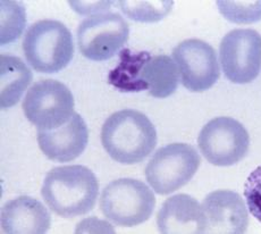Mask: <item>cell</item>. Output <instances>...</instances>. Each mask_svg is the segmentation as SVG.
<instances>
[{
  "mask_svg": "<svg viewBox=\"0 0 261 234\" xmlns=\"http://www.w3.org/2000/svg\"><path fill=\"white\" fill-rule=\"evenodd\" d=\"M98 195V178L83 165L53 168L41 188V196L50 211L64 218L82 216L92 211Z\"/></svg>",
  "mask_w": 261,
  "mask_h": 234,
  "instance_id": "6da1fadb",
  "label": "cell"
},
{
  "mask_svg": "<svg viewBox=\"0 0 261 234\" xmlns=\"http://www.w3.org/2000/svg\"><path fill=\"white\" fill-rule=\"evenodd\" d=\"M101 144L109 157L123 165L143 162L157 146V131L143 113L122 109L110 115L101 127Z\"/></svg>",
  "mask_w": 261,
  "mask_h": 234,
  "instance_id": "7a4b0ae2",
  "label": "cell"
},
{
  "mask_svg": "<svg viewBox=\"0 0 261 234\" xmlns=\"http://www.w3.org/2000/svg\"><path fill=\"white\" fill-rule=\"evenodd\" d=\"M23 51L34 71L51 74L66 67L74 56V41L67 27L55 19L30 25L23 39Z\"/></svg>",
  "mask_w": 261,
  "mask_h": 234,
  "instance_id": "3957f363",
  "label": "cell"
},
{
  "mask_svg": "<svg viewBox=\"0 0 261 234\" xmlns=\"http://www.w3.org/2000/svg\"><path fill=\"white\" fill-rule=\"evenodd\" d=\"M155 198L151 188L137 178L112 181L101 192L100 208L103 216L118 226L133 227L152 216Z\"/></svg>",
  "mask_w": 261,
  "mask_h": 234,
  "instance_id": "277c9868",
  "label": "cell"
},
{
  "mask_svg": "<svg viewBox=\"0 0 261 234\" xmlns=\"http://www.w3.org/2000/svg\"><path fill=\"white\" fill-rule=\"evenodd\" d=\"M200 164L201 158L193 146L170 143L153 153L145 167V178L153 192L167 196L187 186Z\"/></svg>",
  "mask_w": 261,
  "mask_h": 234,
  "instance_id": "5b68a950",
  "label": "cell"
},
{
  "mask_svg": "<svg viewBox=\"0 0 261 234\" xmlns=\"http://www.w3.org/2000/svg\"><path fill=\"white\" fill-rule=\"evenodd\" d=\"M71 90L56 80H41L29 89L23 99L25 117L37 130L51 131L63 126L74 115Z\"/></svg>",
  "mask_w": 261,
  "mask_h": 234,
  "instance_id": "8992f818",
  "label": "cell"
},
{
  "mask_svg": "<svg viewBox=\"0 0 261 234\" xmlns=\"http://www.w3.org/2000/svg\"><path fill=\"white\" fill-rule=\"evenodd\" d=\"M198 147L212 165L233 166L249 152L250 136L243 124L233 117H215L200 131Z\"/></svg>",
  "mask_w": 261,
  "mask_h": 234,
  "instance_id": "52a82bcc",
  "label": "cell"
},
{
  "mask_svg": "<svg viewBox=\"0 0 261 234\" xmlns=\"http://www.w3.org/2000/svg\"><path fill=\"white\" fill-rule=\"evenodd\" d=\"M79 49L85 58L103 62L113 58L129 37V28L118 13L93 14L77 28Z\"/></svg>",
  "mask_w": 261,
  "mask_h": 234,
  "instance_id": "ba28073f",
  "label": "cell"
},
{
  "mask_svg": "<svg viewBox=\"0 0 261 234\" xmlns=\"http://www.w3.org/2000/svg\"><path fill=\"white\" fill-rule=\"evenodd\" d=\"M219 63L230 82L248 84L261 71V34L252 29H237L219 44Z\"/></svg>",
  "mask_w": 261,
  "mask_h": 234,
  "instance_id": "9c48e42d",
  "label": "cell"
},
{
  "mask_svg": "<svg viewBox=\"0 0 261 234\" xmlns=\"http://www.w3.org/2000/svg\"><path fill=\"white\" fill-rule=\"evenodd\" d=\"M180 83L191 92L213 88L220 76L217 53L212 44L200 39H188L173 49Z\"/></svg>",
  "mask_w": 261,
  "mask_h": 234,
  "instance_id": "30bf717a",
  "label": "cell"
},
{
  "mask_svg": "<svg viewBox=\"0 0 261 234\" xmlns=\"http://www.w3.org/2000/svg\"><path fill=\"white\" fill-rule=\"evenodd\" d=\"M209 234H243L248 231L247 202L233 190H216L202 201Z\"/></svg>",
  "mask_w": 261,
  "mask_h": 234,
  "instance_id": "8fae6325",
  "label": "cell"
},
{
  "mask_svg": "<svg viewBox=\"0 0 261 234\" xmlns=\"http://www.w3.org/2000/svg\"><path fill=\"white\" fill-rule=\"evenodd\" d=\"M37 140L40 150L50 161L67 163L84 152L89 143V130L83 117L74 113L65 125L56 130H38Z\"/></svg>",
  "mask_w": 261,
  "mask_h": 234,
  "instance_id": "7c38bea8",
  "label": "cell"
},
{
  "mask_svg": "<svg viewBox=\"0 0 261 234\" xmlns=\"http://www.w3.org/2000/svg\"><path fill=\"white\" fill-rule=\"evenodd\" d=\"M157 226L163 234H204L208 222L201 203L179 193L163 202L157 214Z\"/></svg>",
  "mask_w": 261,
  "mask_h": 234,
  "instance_id": "4fadbf2b",
  "label": "cell"
},
{
  "mask_svg": "<svg viewBox=\"0 0 261 234\" xmlns=\"http://www.w3.org/2000/svg\"><path fill=\"white\" fill-rule=\"evenodd\" d=\"M51 225V215L38 199L21 196L2 207V232L7 234H44Z\"/></svg>",
  "mask_w": 261,
  "mask_h": 234,
  "instance_id": "5bb4252c",
  "label": "cell"
},
{
  "mask_svg": "<svg viewBox=\"0 0 261 234\" xmlns=\"http://www.w3.org/2000/svg\"><path fill=\"white\" fill-rule=\"evenodd\" d=\"M142 81L150 96L165 99L177 90L179 73L176 63L167 55L151 56L142 69Z\"/></svg>",
  "mask_w": 261,
  "mask_h": 234,
  "instance_id": "9a60e30c",
  "label": "cell"
},
{
  "mask_svg": "<svg viewBox=\"0 0 261 234\" xmlns=\"http://www.w3.org/2000/svg\"><path fill=\"white\" fill-rule=\"evenodd\" d=\"M0 67H2L0 106L2 109H8L19 101L31 83L33 75L31 69L21 58L12 55L0 56Z\"/></svg>",
  "mask_w": 261,
  "mask_h": 234,
  "instance_id": "2e32d148",
  "label": "cell"
},
{
  "mask_svg": "<svg viewBox=\"0 0 261 234\" xmlns=\"http://www.w3.org/2000/svg\"><path fill=\"white\" fill-rule=\"evenodd\" d=\"M151 55L148 51L133 53L129 49L119 51L118 65L110 71L108 82L120 92H141L148 88L142 81V69Z\"/></svg>",
  "mask_w": 261,
  "mask_h": 234,
  "instance_id": "e0dca14e",
  "label": "cell"
},
{
  "mask_svg": "<svg viewBox=\"0 0 261 234\" xmlns=\"http://www.w3.org/2000/svg\"><path fill=\"white\" fill-rule=\"evenodd\" d=\"M117 5L126 16L135 22L155 23L172 12L174 2H118Z\"/></svg>",
  "mask_w": 261,
  "mask_h": 234,
  "instance_id": "ac0fdd59",
  "label": "cell"
},
{
  "mask_svg": "<svg viewBox=\"0 0 261 234\" xmlns=\"http://www.w3.org/2000/svg\"><path fill=\"white\" fill-rule=\"evenodd\" d=\"M22 3L2 2V44H8L21 37L27 18Z\"/></svg>",
  "mask_w": 261,
  "mask_h": 234,
  "instance_id": "d6986e66",
  "label": "cell"
},
{
  "mask_svg": "<svg viewBox=\"0 0 261 234\" xmlns=\"http://www.w3.org/2000/svg\"><path fill=\"white\" fill-rule=\"evenodd\" d=\"M219 13L235 24H252L261 21V0L258 2H227L216 3Z\"/></svg>",
  "mask_w": 261,
  "mask_h": 234,
  "instance_id": "ffe728a7",
  "label": "cell"
},
{
  "mask_svg": "<svg viewBox=\"0 0 261 234\" xmlns=\"http://www.w3.org/2000/svg\"><path fill=\"white\" fill-rule=\"evenodd\" d=\"M244 198L251 215L261 223V166L251 172L245 181Z\"/></svg>",
  "mask_w": 261,
  "mask_h": 234,
  "instance_id": "44dd1931",
  "label": "cell"
}]
</instances>
